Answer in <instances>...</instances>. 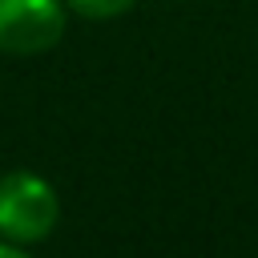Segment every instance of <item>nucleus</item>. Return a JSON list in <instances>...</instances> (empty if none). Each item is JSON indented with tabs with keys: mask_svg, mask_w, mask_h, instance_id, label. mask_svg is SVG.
Returning <instances> with one entry per match:
<instances>
[{
	"mask_svg": "<svg viewBox=\"0 0 258 258\" xmlns=\"http://www.w3.org/2000/svg\"><path fill=\"white\" fill-rule=\"evenodd\" d=\"M60 222V198L48 177L32 169L0 173V238L16 246L44 242Z\"/></svg>",
	"mask_w": 258,
	"mask_h": 258,
	"instance_id": "f257e3e1",
	"label": "nucleus"
},
{
	"mask_svg": "<svg viewBox=\"0 0 258 258\" xmlns=\"http://www.w3.org/2000/svg\"><path fill=\"white\" fill-rule=\"evenodd\" d=\"M69 24L64 0H0V52L40 56L60 44Z\"/></svg>",
	"mask_w": 258,
	"mask_h": 258,
	"instance_id": "f03ea898",
	"label": "nucleus"
},
{
	"mask_svg": "<svg viewBox=\"0 0 258 258\" xmlns=\"http://www.w3.org/2000/svg\"><path fill=\"white\" fill-rule=\"evenodd\" d=\"M64 4H69V12H77L85 20H113V16L129 12L137 0H64Z\"/></svg>",
	"mask_w": 258,
	"mask_h": 258,
	"instance_id": "7ed1b4c3",
	"label": "nucleus"
},
{
	"mask_svg": "<svg viewBox=\"0 0 258 258\" xmlns=\"http://www.w3.org/2000/svg\"><path fill=\"white\" fill-rule=\"evenodd\" d=\"M0 258H32V254H28V246H16V242L0 238Z\"/></svg>",
	"mask_w": 258,
	"mask_h": 258,
	"instance_id": "20e7f679",
	"label": "nucleus"
}]
</instances>
